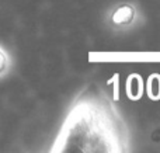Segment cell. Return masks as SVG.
Segmentation results:
<instances>
[{
  "instance_id": "1",
  "label": "cell",
  "mask_w": 160,
  "mask_h": 153,
  "mask_svg": "<svg viewBox=\"0 0 160 153\" xmlns=\"http://www.w3.org/2000/svg\"><path fill=\"white\" fill-rule=\"evenodd\" d=\"M131 151L127 122L102 90L91 86L72 103L51 152L121 153Z\"/></svg>"
},
{
  "instance_id": "2",
  "label": "cell",
  "mask_w": 160,
  "mask_h": 153,
  "mask_svg": "<svg viewBox=\"0 0 160 153\" xmlns=\"http://www.w3.org/2000/svg\"><path fill=\"white\" fill-rule=\"evenodd\" d=\"M136 20V8L129 3H122L115 7V10L111 11L110 22L115 28H128Z\"/></svg>"
},
{
  "instance_id": "3",
  "label": "cell",
  "mask_w": 160,
  "mask_h": 153,
  "mask_svg": "<svg viewBox=\"0 0 160 153\" xmlns=\"http://www.w3.org/2000/svg\"><path fill=\"white\" fill-rule=\"evenodd\" d=\"M7 66H8V58H7L4 51L0 48V76L7 70Z\"/></svg>"
}]
</instances>
